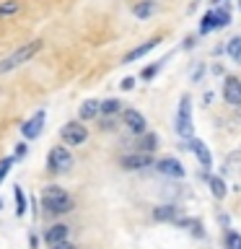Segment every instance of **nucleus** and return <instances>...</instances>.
I'll return each instance as SVG.
<instances>
[{
	"label": "nucleus",
	"instance_id": "obj_19",
	"mask_svg": "<svg viewBox=\"0 0 241 249\" xmlns=\"http://www.w3.org/2000/svg\"><path fill=\"white\" fill-rule=\"evenodd\" d=\"M21 11V3L18 0H5V3H0V16H13Z\"/></svg>",
	"mask_w": 241,
	"mask_h": 249
},
{
	"label": "nucleus",
	"instance_id": "obj_12",
	"mask_svg": "<svg viewBox=\"0 0 241 249\" xmlns=\"http://www.w3.org/2000/svg\"><path fill=\"white\" fill-rule=\"evenodd\" d=\"M68 226H62V223H57V226H52V229H47V233H44V241H47V247H57V244H62V241H68Z\"/></svg>",
	"mask_w": 241,
	"mask_h": 249
},
{
	"label": "nucleus",
	"instance_id": "obj_11",
	"mask_svg": "<svg viewBox=\"0 0 241 249\" xmlns=\"http://www.w3.org/2000/svg\"><path fill=\"white\" fill-rule=\"evenodd\" d=\"M158 171H161V174L174 177V179H182V177L187 174L182 163H179L176 159H171V156H169V159H161V161H158Z\"/></svg>",
	"mask_w": 241,
	"mask_h": 249
},
{
	"label": "nucleus",
	"instance_id": "obj_2",
	"mask_svg": "<svg viewBox=\"0 0 241 249\" xmlns=\"http://www.w3.org/2000/svg\"><path fill=\"white\" fill-rule=\"evenodd\" d=\"M39 50H42V42H39V39H34V42L18 47L13 54H8L5 60H0V75H3V73H11V70H16L18 65H23V62H29Z\"/></svg>",
	"mask_w": 241,
	"mask_h": 249
},
{
	"label": "nucleus",
	"instance_id": "obj_17",
	"mask_svg": "<svg viewBox=\"0 0 241 249\" xmlns=\"http://www.w3.org/2000/svg\"><path fill=\"white\" fill-rule=\"evenodd\" d=\"M207 184H210V192H213L218 200H223V197H225V182H223L221 177H210V179H207Z\"/></svg>",
	"mask_w": 241,
	"mask_h": 249
},
{
	"label": "nucleus",
	"instance_id": "obj_29",
	"mask_svg": "<svg viewBox=\"0 0 241 249\" xmlns=\"http://www.w3.org/2000/svg\"><path fill=\"white\" fill-rule=\"evenodd\" d=\"M52 249H75L73 244H68V241H62V244H57V247H52Z\"/></svg>",
	"mask_w": 241,
	"mask_h": 249
},
{
	"label": "nucleus",
	"instance_id": "obj_22",
	"mask_svg": "<svg viewBox=\"0 0 241 249\" xmlns=\"http://www.w3.org/2000/svg\"><path fill=\"white\" fill-rule=\"evenodd\" d=\"M225 249H241V233H236V231L225 233Z\"/></svg>",
	"mask_w": 241,
	"mask_h": 249
},
{
	"label": "nucleus",
	"instance_id": "obj_8",
	"mask_svg": "<svg viewBox=\"0 0 241 249\" xmlns=\"http://www.w3.org/2000/svg\"><path fill=\"white\" fill-rule=\"evenodd\" d=\"M223 99L228 101L231 107H241V81H239V78H225Z\"/></svg>",
	"mask_w": 241,
	"mask_h": 249
},
{
	"label": "nucleus",
	"instance_id": "obj_15",
	"mask_svg": "<svg viewBox=\"0 0 241 249\" xmlns=\"http://www.w3.org/2000/svg\"><path fill=\"white\" fill-rule=\"evenodd\" d=\"M99 112H101V109H99V101H96V99H86L83 104L78 107V117H81L83 122H86V120H93Z\"/></svg>",
	"mask_w": 241,
	"mask_h": 249
},
{
	"label": "nucleus",
	"instance_id": "obj_3",
	"mask_svg": "<svg viewBox=\"0 0 241 249\" xmlns=\"http://www.w3.org/2000/svg\"><path fill=\"white\" fill-rule=\"evenodd\" d=\"M231 23V11L228 8H215V11H207L205 18L200 23V34H210L215 29H223Z\"/></svg>",
	"mask_w": 241,
	"mask_h": 249
},
{
	"label": "nucleus",
	"instance_id": "obj_21",
	"mask_svg": "<svg viewBox=\"0 0 241 249\" xmlns=\"http://www.w3.org/2000/svg\"><path fill=\"white\" fill-rule=\"evenodd\" d=\"M174 215H176V210L171 208V205H161V208H155V218H158V221H171Z\"/></svg>",
	"mask_w": 241,
	"mask_h": 249
},
{
	"label": "nucleus",
	"instance_id": "obj_25",
	"mask_svg": "<svg viewBox=\"0 0 241 249\" xmlns=\"http://www.w3.org/2000/svg\"><path fill=\"white\" fill-rule=\"evenodd\" d=\"M11 166H13V159H3V161H0V182H3V179L8 177Z\"/></svg>",
	"mask_w": 241,
	"mask_h": 249
},
{
	"label": "nucleus",
	"instance_id": "obj_16",
	"mask_svg": "<svg viewBox=\"0 0 241 249\" xmlns=\"http://www.w3.org/2000/svg\"><path fill=\"white\" fill-rule=\"evenodd\" d=\"M153 11H155V3H153V0H145V3H138L135 8H132L135 18H151Z\"/></svg>",
	"mask_w": 241,
	"mask_h": 249
},
{
	"label": "nucleus",
	"instance_id": "obj_4",
	"mask_svg": "<svg viewBox=\"0 0 241 249\" xmlns=\"http://www.w3.org/2000/svg\"><path fill=\"white\" fill-rule=\"evenodd\" d=\"M176 132L182 138H192V99L184 96L179 99V112H176Z\"/></svg>",
	"mask_w": 241,
	"mask_h": 249
},
{
	"label": "nucleus",
	"instance_id": "obj_10",
	"mask_svg": "<svg viewBox=\"0 0 241 249\" xmlns=\"http://www.w3.org/2000/svg\"><path fill=\"white\" fill-rule=\"evenodd\" d=\"M189 151L197 156V161L202 163V166H213V156H210V151H207V145L202 143V140H197V138H189Z\"/></svg>",
	"mask_w": 241,
	"mask_h": 249
},
{
	"label": "nucleus",
	"instance_id": "obj_28",
	"mask_svg": "<svg viewBox=\"0 0 241 249\" xmlns=\"http://www.w3.org/2000/svg\"><path fill=\"white\" fill-rule=\"evenodd\" d=\"M16 156H26V145H23V143L16 145Z\"/></svg>",
	"mask_w": 241,
	"mask_h": 249
},
{
	"label": "nucleus",
	"instance_id": "obj_30",
	"mask_svg": "<svg viewBox=\"0 0 241 249\" xmlns=\"http://www.w3.org/2000/svg\"><path fill=\"white\" fill-rule=\"evenodd\" d=\"M0 208H3V200H0Z\"/></svg>",
	"mask_w": 241,
	"mask_h": 249
},
{
	"label": "nucleus",
	"instance_id": "obj_27",
	"mask_svg": "<svg viewBox=\"0 0 241 249\" xmlns=\"http://www.w3.org/2000/svg\"><path fill=\"white\" fill-rule=\"evenodd\" d=\"M120 86H122V91H130L132 86H135V81H132V78H124V81H122Z\"/></svg>",
	"mask_w": 241,
	"mask_h": 249
},
{
	"label": "nucleus",
	"instance_id": "obj_6",
	"mask_svg": "<svg viewBox=\"0 0 241 249\" xmlns=\"http://www.w3.org/2000/svg\"><path fill=\"white\" fill-rule=\"evenodd\" d=\"M47 166H50V171H68L73 166V156H70L68 148L54 145L50 151V156H47Z\"/></svg>",
	"mask_w": 241,
	"mask_h": 249
},
{
	"label": "nucleus",
	"instance_id": "obj_7",
	"mask_svg": "<svg viewBox=\"0 0 241 249\" xmlns=\"http://www.w3.org/2000/svg\"><path fill=\"white\" fill-rule=\"evenodd\" d=\"M44 120H47V112L42 109V112H36L31 120H26V122L21 124V135L29 138V140L39 138V135H42V130H44Z\"/></svg>",
	"mask_w": 241,
	"mask_h": 249
},
{
	"label": "nucleus",
	"instance_id": "obj_1",
	"mask_svg": "<svg viewBox=\"0 0 241 249\" xmlns=\"http://www.w3.org/2000/svg\"><path fill=\"white\" fill-rule=\"evenodd\" d=\"M39 200H42V205L47 208V213L57 215V213H68V210H73V200H70V195L62 190V187H44L42 195H39Z\"/></svg>",
	"mask_w": 241,
	"mask_h": 249
},
{
	"label": "nucleus",
	"instance_id": "obj_5",
	"mask_svg": "<svg viewBox=\"0 0 241 249\" xmlns=\"http://www.w3.org/2000/svg\"><path fill=\"white\" fill-rule=\"evenodd\" d=\"M60 138L65 145H83L86 140H88V130H86V124H81V122H68L65 127L60 130Z\"/></svg>",
	"mask_w": 241,
	"mask_h": 249
},
{
	"label": "nucleus",
	"instance_id": "obj_24",
	"mask_svg": "<svg viewBox=\"0 0 241 249\" xmlns=\"http://www.w3.org/2000/svg\"><path fill=\"white\" fill-rule=\"evenodd\" d=\"M151 151H155V135H153V132H148L145 140H143V151H140V153H151Z\"/></svg>",
	"mask_w": 241,
	"mask_h": 249
},
{
	"label": "nucleus",
	"instance_id": "obj_18",
	"mask_svg": "<svg viewBox=\"0 0 241 249\" xmlns=\"http://www.w3.org/2000/svg\"><path fill=\"white\" fill-rule=\"evenodd\" d=\"M225 52H228V57H231V60L241 62V36H233L231 42L225 44Z\"/></svg>",
	"mask_w": 241,
	"mask_h": 249
},
{
	"label": "nucleus",
	"instance_id": "obj_14",
	"mask_svg": "<svg viewBox=\"0 0 241 249\" xmlns=\"http://www.w3.org/2000/svg\"><path fill=\"white\" fill-rule=\"evenodd\" d=\"M122 166H124V169H143V166H151V153H132V156H124V159H122Z\"/></svg>",
	"mask_w": 241,
	"mask_h": 249
},
{
	"label": "nucleus",
	"instance_id": "obj_31",
	"mask_svg": "<svg viewBox=\"0 0 241 249\" xmlns=\"http://www.w3.org/2000/svg\"><path fill=\"white\" fill-rule=\"evenodd\" d=\"M239 8H241V0H239Z\"/></svg>",
	"mask_w": 241,
	"mask_h": 249
},
{
	"label": "nucleus",
	"instance_id": "obj_9",
	"mask_svg": "<svg viewBox=\"0 0 241 249\" xmlns=\"http://www.w3.org/2000/svg\"><path fill=\"white\" fill-rule=\"evenodd\" d=\"M122 120H124V124H127V127L132 130V132H145L148 130V122H145V117L138 112V109H124L122 112Z\"/></svg>",
	"mask_w": 241,
	"mask_h": 249
},
{
	"label": "nucleus",
	"instance_id": "obj_13",
	"mask_svg": "<svg viewBox=\"0 0 241 249\" xmlns=\"http://www.w3.org/2000/svg\"><path fill=\"white\" fill-rule=\"evenodd\" d=\"M158 42H161V39H151V42H145V44L135 47V50H130L127 54H124V62H135V60H140V57H145L151 50H155V47H158Z\"/></svg>",
	"mask_w": 241,
	"mask_h": 249
},
{
	"label": "nucleus",
	"instance_id": "obj_20",
	"mask_svg": "<svg viewBox=\"0 0 241 249\" xmlns=\"http://www.w3.org/2000/svg\"><path fill=\"white\" fill-rule=\"evenodd\" d=\"M26 213V195L21 192V187H16V215Z\"/></svg>",
	"mask_w": 241,
	"mask_h": 249
},
{
	"label": "nucleus",
	"instance_id": "obj_23",
	"mask_svg": "<svg viewBox=\"0 0 241 249\" xmlns=\"http://www.w3.org/2000/svg\"><path fill=\"white\" fill-rule=\"evenodd\" d=\"M99 109L104 114H112V112H120V101L117 99H106V101H99Z\"/></svg>",
	"mask_w": 241,
	"mask_h": 249
},
{
	"label": "nucleus",
	"instance_id": "obj_26",
	"mask_svg": "<svg viewBox=\"0 0 241 249\" xmlns=\"http://www.w3.org/2000/svg\"><path fill=\"white\" fill-rule=\"evenodd\" d=\"M161 62H163V60H161ZM161 62H155V65H151V68H148V70H143V78H145V81H148V78H153L155 73H158Z\"/></svg>",
	"mask_w": 241,
	"mask_h": 249
}]
</instances>
